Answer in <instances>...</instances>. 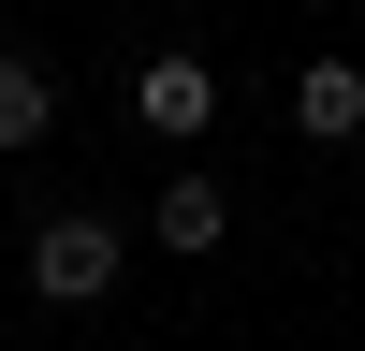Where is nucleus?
<instances>
[{
	"instance_id": "obj_1",
	"label": "nucleus",
	"mask_w": 365,
	"mask_h": 351,
	"mask_svg": "<svg viewBox=\"0 0 365 351\" xmlns=\"http://www.w3.org/2000/svg\"><path fill=\"white\" fill-rule=\"evenodd\" d=\"M29 292H44V307H88V292H117V220L58 205V220L29 234Z\"/></svg>"
},
{
	"instance_id": "obj_2",
	"label": "nucleus",
	"mask_w": 365,
	"mask_h": 351,
	"mask_svg": "<svg viewBox=\"0 0 365 351\" xmlns=\"http://www.w3.org/2000/svg\"><path fill=\"white\" fill-rule=\"evenodd\" d=\"M132 117H146V132H161V146H190L205 132V117H220V73H205V58H146V73H132Z\"/></svg>"
},
{
	"instance_id": "obj_3",
	"label": "nucleus",
	"mask_w": 365,
	"mask_h": 351,
	"mask_svg": "<svg viewBox=\"0 0 365 351\" xmlns=\"http://www.w3.org/2000/svg\"><path fill=\"white\" fill-rule=\"evenodd\" d=\"M292 132H322V146L365 132V73H351V58H307V73H292Z\"/></svg>"
},
{
	"instance_id": "obj_4",
	"label": "nucleus",
	"mask_w": 365,
	"mask_h": 351,
	"mask_svg": "<svg viewBox=\"0 0 365 351\" xmlns=\"http://www.w3.org/2000/svg\"><path fill=\"white\" fill-rule=\"evenodd\" d=\"M220 176H161V249H220Z\"/></svg>"
},
{
	"instance_id": "obj_5",
	"label": "nucleus",
	"mask_w": 365,
	"mask_h": 351,
	"mask_svg": "<svg viewBox=\"0 0 365 351\" xmlns=\"http://www.w3.org/2000/svg\"><path fill=\"white\" fill-rule=\"evenodd\" d=\"M44 117H58L44 58H15V44H0V146H44Z\"/></svg>"
}]
</instances>
